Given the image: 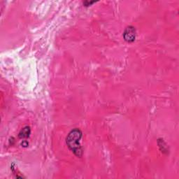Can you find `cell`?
<instances>
[{
	"instance_id": "1",
	"label": "cell",
	"mask_w": 179,
	"mask_h": 179,
	"mask_svg": "<svg viewBox=\"0 0 179 179\" xmlns=\"http://www.w3.org/2000/svg\"><path fill=\"white\" fill-rule=\"evenodd\" d=\"M82 131L79 129L75 128L68 134L66 138V143L68 148L76 156L81 157L83 155V149L80 144L82 138Z\"/></svg>"
},
{
	"instance_id": "2",
	"label": "cell",
	"mask_w": 179,
	"mask_h": 179,
	"mask_svg": "<svg viewBox=\"0 0 179 179\" xmlns=\"http://www.w3.org/2000/svg\"><path fill=\"white\" fill-rule=\"evenodd\" d=\"M137 36V31L133 26H128L123 32L124 40L128 43H132L135 41Z\"/></svg>"
},
{
	"instance_id": "3",
	"label": "cell",
	"mask_w": 179,
	"mask_h": 179,
	"mask_svg": "<svg viewBox=\"0 0 179 179\" xmlns=\"http://www.w3.org/2000/svg\"><path fill=\"white\" fill-rule=\"evenodd\" d=\"M30 134H31V129H30V128L28 126H26L24 128L21 129V131L18 134V137L20 139H25V138L29 137Z\"/></svg>"
},
{
	"instance_id": "4",
	"label": "cell",
	"mask_w": 179,
	"mask_h": 179,
	"mask_svg": "<svg viewBox=\"0 0 179 179\" xmlns=\"http://www.w3.org/2000/svg\"><path fill=\"white\" fill-rule=\"evenodd\" d=\"M95 1H92V2H89V1H85L83 2V5L85 6H91L92 4H93L95 3Z\"/></svg>"
},
{
	"instance_id": "5",
	"label": "cell",
	"mask_w": 179,
	"mask_h": 179,
	"mask_svg": "<svg viewBox=\"0 0 179 179\" xmlns=\"http://www.w3.org/2000/svg\"><path fill=\"white\" fill-rule=\"evenodd\" d=\"M21 145H22V146H23V147H27V146L29 145V144H28L27 141H23L22 144H21Z\"/></svg>"
}]
</instances>
